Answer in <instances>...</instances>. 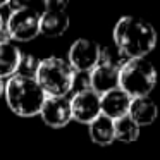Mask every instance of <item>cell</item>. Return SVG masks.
I'll return each mask as SVG.
<instances>
[{
  "instance_id": "cell-1",
  "label": "cell",
  "mask_w": 160,
  "mask_h": 160,
  "mask_svg": "<svg viewBox=\"0 0 160 160\" xmlns=\"http://www.w3.org/2000/svg\"><path fill=\"white\" fill-rule=\"evenodd\" d=\"M114 47L128 59H143L157 47V31L152 22L138 16H124L114 26Z\"/></svg>"
},
{
  "instance_id": "cell-2",
  "label": "cell",
  "mask_w": 160,
  "mask_h": 160,
  "mask_svg": "<svg viewBox=\"0 0 160 160\" xmlns=\"http://www.w3.org/2000/svg\"><path fill=\"white\" fill-rule=\"evenodd\" d=\"M4 95L9 108L16 115H21V117L38 115L43 102L47 98V95L43 93L40 84L36 83V79L21 78V76L9 78L4 88Z\"/></svg>"
},
{
  "instance_id": "cell-3",
  "label": "cell",
  "mask_w": 160,
  "mask_h": 160,
  "mask_svg": "<svg viewBox=\"0 0 160 160\" xmlns=\"http://www.w3.org/2000/svg\"><path fill=\"white\" fill-rule=\"evenodd\" d=\"M74 72L69 62L60 57H47L40 60L36 83L47 97H67L72 91Z\"/></svg>"
},
{
  "instance_id": "cell-4",
  "label": "cell",
  "mask_w": 160,
  "mask_h": 160,
  "mask_svg": "<svg viewBox=\"0 0 160 160\" xmlns=\"http://www.w3.org/2000/svg\"><path fill=\"white\" fill-rule=\"evenodd\" d=\"M157 84V69L146 57L128 59L119 71V88L131 98L150 97Z\"/></svg>"
},
{
  "instance_id": "cell-5",
  "label": "cell",
  "mask_w": 160,
  "mask_h": 160,
  "mask_svg": "<svg viewBox=\"0 0 160 160\" xmlns=\"http://www.w3.org/2000/svg\"><path fill=\"white\" fill-rule=\"evenodd\" d=\"M11 12L5 18V31L11 42H31L40 35V12L26 4H5Z\"/></svg>"
},
{
  "instance_id": "cell-6",
  "label": "cell",
  "mask_w": 160,
  "mask_h": 160,
  "mask_svg": "<svg viewBox=\"0 0 160 160\" xmlns=\"http://www.w3.org/2000/svg\"><path fill=\"white\" fill-rule=\"evenodd\" d=\"M66 7V2H59V0L45 2V11L40 12V35L57 38L67 31L71 19Z\"/></svg>"
},
{
  "instance_id": "cell-7",
  "label": "cell",
  "mask_w": 160,
  "mask_h": 160,
  "mask_svg": "<svg viewBox=\"0 0 160 160\" xmlns=\"http://www.w3.org/2000/svg\"><path fill=\"white\" fill-rule=\"evenodd\" d=\"M100 48L97 42L88 38H78L71 45L67 53V62L76 72H90L98 66L100 60Z\"/></svg>"
},
{
  "instance_id": "cell-8",
  "label": "cell",
  "mask_w": 160,
  "mask_h": 160,
  "mask_svg": "<svg viewBox=\"0 0 160 160\" xmlns=\"http://www.w3.org/2000/svg\"><path fill=\"white\" fill-rule=\"evenodd\" d=\"M69 100H71V114H72V119L81 122V124H90V122H93L102 114L100 95L95 93L93 90L78 91Z\"/></svg>"
},
{
  "instance_id": "cell-9",
  "label": "cell",
  "mask_w": 160,
  "mask_h": 160,
  "mask_svg": "<svg viewBox=\"0 0 160 160\" xmlns=\"http://www.w3.org/2000/svg\"><path fill=\"white\" fill-rule=\"evenodd\" d=\"M38 115L48 128L53 129L66 128L72 121L71 100L67 97H47Z\"/></svg>"
},
{
  "instance_id": "cell-10",
  "label": "cell",
  "mask_w": 160,
  "mask_h": 160,
  "mask_svg": "<svg viewBox=\"0 0 160 160\" xmlns=\"http://www.w3.org/2000/svg\"><path fill=\"white\" fill-rule=\"evenodd\" d=\"M131 100L128 93L117 88V90H112L108 93L102 95L100 97V103H102V115L112 119V121H117L122 119L129 114V107H131Z\"/></svg>"
},
{
  "instance_id": "cell-11",
  "label": "cell",
  "mask_w": 160,
  "mask_h": 160,
  "mask_svg": "<svg viewBox=\"0 0 160 160\" xmlns=\"http://www.w3.org/2000/svg\"><path fill=\"white\" fill-rule=\"evenodd\" d=\"M119 71H121V67L98 64L95 69L90 71L91 90L95 93H98L100 97L112 90H117L119 88Z\"/></svg>"
},
{
  "instance_id": "cell-12",
  "label": "cell",
  "mask_w": 160,
  "mask_h": 160,
  "mask_svg": "<svg viewBox=\"0 0 160 160\" xmlns=\"http://www.w3.org/2000/svg\"><path fill=\"white\" fill-rule=\"evenodd\" d=\"M129 117L139 126H150L157 121L158 117V107L150 97H139L131 100V107H129Z\"/></svg>"
},
{
  "instance_id": "cell-13",
  "label": "cell",
  "mask_w": 160,
  "mask_h": 160,
  "mask_svg": "<svg viewBox=\"0 0 160 160\" xmlns=\"http://www.w3.org/2000/svg\"><path fill=\"white\" fill-rule=\"evenodd\" d=\"M22 52L14 42H0V79L16 76Z\"/></svg>"
},
{
  "instance_id": "cell-14",
  "label": "cell",
  "mask_w": 160,
  "mask_h": 160,
  "mask_svg": "<svg viewBox=\"0 0 160 160\" xmlns=\"http://www.w3.org/2000/svg\"><path fill=\"white\" fill-rule=\"evenodd\" d=\"M88 132L93 143L100 146L112 145L115 141V124L112 119L105 117V115H98L93 122L88 124Z\"/></svg>"
},
{
  "instance_id": "cell-15",
  "label": "cell",
  "mask_w": 160,
  "mask_h": 160,
  "mask_svg": "<svg viewBox=\"0 0 160 160\" xmlns=\"http://www.w3.org/2000/svg\"><path fill=\"white\" fill-rule=\"evenodd\" d=\"M114 124H115V141L132 143L139 138V126L129 115L114 121Z\"/></svg>"
},
{
  "instance_id": "cell-16",
  "label": "cell",
  "mask_w": 160,
  "mask_h": 160,
  "mask_svg": "<svg viewBox=\"0 0 160 160\" xmlns=\"http://www.w3.org/2000/svg\"><path fill=\"white\" fill-rule=\"evenodd\" d=\"M38 66H40V59L36 55H33V53H22L21 60H19V66H18V71H16V76L35 79Z\"/></svg>"
},
{
  "instance_id": "cell-17",
  "label": "cell",
  "mask_w": 160,
  "mask_h": 160,
  "mask_svg": "<svg viewBox=\"0 0 160 160\" xmlns=\"http://www.w3.org/2000/svg\"><path fill=\"white\" fill-rule=\"evenodd\" d=\"M126 59L121 55L115 47H102L100 48V60L98 64H105V66H114V67H122Z\"/></svg>"
},
{
  "instance_id": "cell-18",
  "label": "cell",
  "mask_w": 160,
  "mask_h": 160,
  "mask_svg": "<svg viewBox=\"0 0 160 160\" xmlns=\"http://www.w3.org/2000/svg\"><path fill=\"white\" fill-rule=\"evenodd\" d=\"M74 93L84 90H91L90 84V72H74V83H72Z\"/></svg>"
},
{
  "instance_id": "cell-19",
  "label": "cell",
  "mask_w": 160,
  "mask_h": 160,
  "mask_svg": "<svg viewBox=\"0 0 160 160\" xmlns=\"http://www.w3.org/2000/svg\"><path fill=\"white\" fill-rule=\"evenodd\" d=\"M2 7H4V4H0V31H2L4 26H5V18H4V14H2Z\"/></svg>"
},
{
  "instance_id": "cell-20",
  "label": "cell",
  "mask_w": 160,
  "mask_h": 160,
  "mask_svg": "<svg viewBox=\"0 0 160 160\" xmlns=\"http://www.w3.org/2000/svg\"><path fill=\"white\" fill-rule=\"evenodd\" d=\"M4 88H5V83H4V79H0V98L4 97Z\"/></svg>"
}]
</instances>
